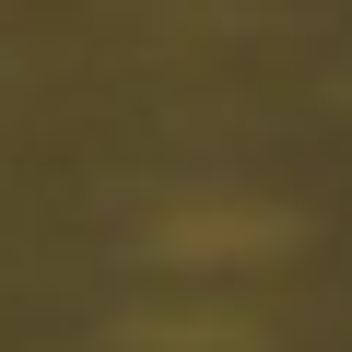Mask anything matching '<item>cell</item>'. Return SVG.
<instances>
[{
    "label": "cell",
    "mask_w": 352,
    "mask_h": 352,
    "mask_svg": "<svg viewBox=\"0 0 352 352\" xmlns=\"http://www.w3.org/2000/svg\"><path fill=\"white\" fill-rule=\"evenodd\" d=\"M153 247L164 258H247V247H270V223H223V212L188 223V212H176V235H153Z\"/></svg>",
    "instance_id": "1"
}]
</instances>
